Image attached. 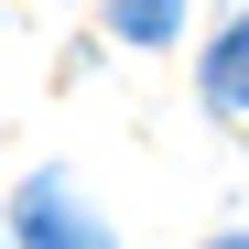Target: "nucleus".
<instances>
[{"label":"nucleus","instance_id":"3","mask_svg":"<svg viewBox=\"0 0 249 249\" xmlns=\"http://www.w3.org/2000/svg\"><path fill=\"white\" fill-rule=\"evenodd\" d=\"M174 11H184V0H108V22L130 33V44H162V33H174Z\"/></svg>","mask_w":249,"mask_h":249},{"label":"nucleus","instance_id":"4","mask_svg":"<svg viewBox=\"0 0 249 249\" xmlns=\"http://www.w3.org/2000/svg\"><path fill=\"white\" fill-rule=\"evenodd\" d=\"M228 249H249V238H228Z\"/></svg>","mask_w":249,"mask_h":249},{"label":"nucleus","instance_id":"1","mask_svg":"<svg viewBox=\"0 0 249 249\" xmlns=\"http://www.w3.org/2000/svg\"><path fill=\"white\" fill-rule=\"evenodd\" d=\"M22 249H108V228H98L54 174H33V184H22Z\"/></svg>","mask_w":249,"mask_h":249},{"label":"nucleus","instance_id":"2","mask_svg":"<svg viewBox=\"0 0 249 249\" xmlns=\"http://www.w3.org/2000/svg\"><path fill=\"white\" fill-rule=\"evenodd\" d=\"M206 98H217V108H249V22L217 33V54H206Z\"/></svg>","mask_w":249,"mask_h":249}]
</instances>
